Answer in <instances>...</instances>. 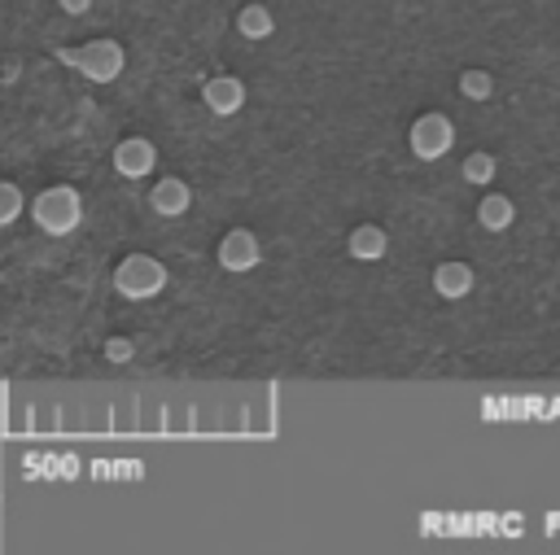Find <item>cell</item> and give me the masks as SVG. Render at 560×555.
Listing matches in <instances>:
<instances>
[{"label":"cell","mask_w":560,"mask_h":555,"mask_svg":"<svg viewBox=\"0 0 560 555\" xmlns=\"http://www.w3.org/2000/svg\"><path fill=\"white\" fill-rule=\"evenodd\" d=\"M346 249H350V258H359V262H381L385 249H389V236H385V227H376V223H359V227H350Z\"/></svg>","instance_id":"cell-10"},{"label":"cell","mask_w":560,"mask_h":555,"mask_svg":"<svg viewBox=\"0 0 560 555\" xmlns=\"http://www.w3.org/2000/svg\"><path fill=\"white\" fill-rule=\"evenodd\" d=\"M114 288L131 302H149L166 288V267L153 258V253H127L118 267H114Z\"/></svg>","instance_id":"cell-3"},{"label":"cell","mask_w":560,"mask_h":555,"mask_svg":"<svg viewBox=\"0 0 560 555\" xmlns=\"http://www.w3.org/2000/svg\"><path fill=\"white\" fill-rule=\"evenodd\" d=\"M433 293L438 297H446V302H459V297H468L472 293V267L468 262H438L433 267Z\"/></svg>","instance_id":"cell-9"},{"label":"cell","mask_w":560,"mask_h":555,"mask_svg":"<svg viewBox=\"0 0 560 555\" xmlns=\"http://www.w3.org/2000/svg\"><path fill=\"white\" fill-rule=\"evenodd\" d=\"M149 210L162 214V219H179L192 210V188L179 179V175H162L153 188H149Z\"/></svg>","instance_id":"cell-8"},{"label":"cell","mask_w":560,"mask_h":555,"mask_svg":"<svg viewBox=\"0 0 560 555\" xmlns=\"http://www.w3.org/2000/svg\"><path fill=\"white\" fill-rule=\"evenodd\" d=\"M236 31L258 44V39H267V35L276 31V13H271L262 0H254V4H245V9L236 13Z\"/></svg>","instance_id":"cell-12"},{"label":"cell","mask_w":560,"mask_h":555,"mask_svg":"<svg viewBox=\"0 0 560 555\" xmlns=\"http://www.w3.org/2000/svg\"><path fill=\"white\" fill-rule=\"evenodd\" d=\"M201 105H206L210 114H219V118H232V114L245 105V83H241L236 74H210V79L201 83Z\"/></svg>","instance_id":"cell-7"},{"label":"cell","mask_w":560,"mask_h":555,"mask_svg":"<svg viewBox=\"0 0 560 555\" xmlns=\"http://www.w3.org/2000/svg\"><path fill=\"white\" fill-rule=\"evenodd\" d=\"M136 354V341L131 336H105V358L109 363H127Z\"/></svg>","instance_id":"cell-16"},{"label":"cell","mask_w":560,"mask_h":555,"mask_svg":"<svg viewBox=\"0 0 560 555\" xmlns=\"http://www.w3.org/2000/svg\"><path fill=\"white\" fill-rule=\"evenodd\" d=\"M153 166H158V144L149 135H122L114 144V170L122 179H144L153 175Z\"/></svg>","instance_id":"cell-6"},{"label":"cell","mask_w":560,"mask_h":555,"mask_svg":"<svg viewBox=\"0 0 560 555\" xmlns=\"http://www.w3.org/2000/svg\"><path fill=\"white\" fill-rule=\"evenodd\" d=\"M26 210V197H22V188L13 184V179H0V227H9L18 214Z\"/></svg>","instance_id":"cell-13"},{"label":"cell","mask_w":560,"mask_h":555,"mask_svg":"<svg viewBox=\"0 0 560 555\" xmlns=\"http://www.w3.org/2000/svg\"><path fill=\"white\" fill-rule=\"evenodd\" d=\"M57 9H61V13H70V17H79V13H88V9H92V0H57Z\"/></svg>","instance_id":"cell-17"},{"label":"cell","mask_w":560,"mask_h":555,"mask_svg":"<svg viewBox=\"0 0 560 555\" xmlns=\"http://www.w3.org/2000/svg\"><path fill=\"white\" fill-rule=\"evenodd\" d=\"M490 87H494V79H490L486 70H464V74H459V92H464L468 101H486Z\"/></svg>","instance_id":"cell-14"},{"label":"cell","mask_w":560,"mask_h":555,"mask_svg":"<svg viewBox=\"0 0 560 555\" xmlns=\"http://www.w3.org/2000/svg\"><path fill=\"white\" fill-rule=\"evenodd\" d=\"M464 179H468V184H490V179H494V157H490V153L464 157Z\"/></svg>","instance_id":"cell-15"},{"label":"cell","mask_w":560,"mask_h":555,"mask_svg":"<svg viewBox=\"0 0 560 555\" xmlns=\"http://www.w3.org/2000/svg\"><path fill=\"white\" fill-rule=\"evenodd\" d=\"M407 144H411V153H416L420 162H438V157H446L451 144H455V122H451L446 114L429 109V114H420V118L411 122Z\"/></svg>","instance_id":"cell-4"},{"label":"cell","mask_w":560,"mask_h":555,"mask_svg":"<svg viewBox=\"0 0 560 555\" xmlns=\"http://www.w3.org/2000/svg\"><path fill=\"white\" fill-rule=\"evenodd\" d=\"M31 219H35V227L48 232V236H70V232L83 223V197H79V188H74V184H52V188H44V192L35 197V205H31Z\"/></svg>","instance_id":"cell-2"},{"label":"cell","mask_w":560,"mask_h":555,"mask_svg":"<svg viewBox=\"0 0 560 555\" xmlns=\"http://www.w3.org/2000/svg\"><path fill=\"white\" fill-rule=\"evenodd\" d=\"M512 219H516V205H512L503 192H486V197L477 201V223H481L486 232H503V227H512Z\"/></svg>","instance_id":"cell-11"},{"label":"cell","mask_w":560,"mask_h":555,"mask_svg":"<svg viewBox=\"0 0 560 555\" xmlns=\"http://www.w3.org/2000/svg\"><path fill=\"white\" fill-rule=\"evenodd\" d=\"M57 61H66L70 70H79L92 83H114L127 66V48L118 39L101 35V39H88V44H74V48H57Z\"/></svg>","instance_id":"cell-1"},{"label":"cell","mask_w":560,"mask_h":555,"mask_svg":"<svg viewBox=\"0 0 560 555\" xmlns=\"http://www.w3.org/2000/svg\"><path fill=\"white\" fill-rule=\"evenodd\" d=\"M214 253H219V267H223V271H232V275H245V271H254V267H258V258H262V245H258V236H254L249 227H228Z\"/></svg>","instance_id":"cell-5"}]
</instances>
